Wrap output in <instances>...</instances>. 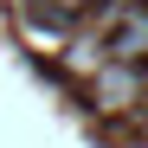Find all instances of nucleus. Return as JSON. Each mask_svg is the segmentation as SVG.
<instances>
[{"label":"nucleus","mask_w":148,"mask_h":148,"mask_svg":"<svg viewBox=\"0 0 148 148\" xmlns=\"http://www.w3.org/2000/svg\"><path fill=\"white\" fill-rule=\"evenodd\" d=\"M90 77H97V103H103V110H129L135 97H142V77H135L129 58H103Z\"/></svg>","instance_id":"1"},{"label":"nucleus","mask_w":148,"mask_h":148,"mask_svg":"<svg viewBox=\"0 0 148 148\" xmlns=\"http://www.w3.org/2000/svg\"><path fill=\"white\" fill-rule=\"evenodd\" d=\"M110 52H116V58H142V52H148V13H116Z\"/></svg>","instance_id":"2"}]
</instances>
